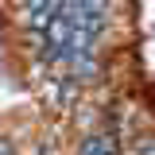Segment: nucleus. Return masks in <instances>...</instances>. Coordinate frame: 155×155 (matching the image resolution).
<instances>
[{
  "label": "nucleus",
  "mask_w": 155,
  "mask_h": 155,
  "mask_svg": "<svg viewBox=\"0 0 155 155\" xmlns=\"http://www.w3.org/2000/svg\"><path fill=\"white\" fill-rule=\"evenodd\" d=\"M74 155H124L120 140L109 128H97V132H81L74 143Z\"/></svg>",
  "instance_id": "f257e3e1"
},
{
  "label": "nucleus",
  "mask_w": 155,
  "mask_h": 155,
  "mask_svg": "<svg viewBox=\"0 0 155 155\" xmlns=\"http://www.w3.org/2000/svg\"><path fill=\"white\" fill-rule=\"evenodd\" d=\"M124 155H155V124L136 132L128 143H124Z\"/></svg>",
  "instance_id": "f03ea898"
},
{
  "label": "nucleus",
  "mask_w": 155,
  "mask_h": 155,
  "mask_svg": "<svg viewBox=\"0 0 155 155\" xmlns=\"http://www.w3.org/2000/svg\"><path fill=\"white\" fill-rule=\"evenodd\" d=\"M0 155H19L16 140H12V136H4V132H0Z\"/></svg>",
  "instance_id": "7ed1b4c3"
}]
</instances>
